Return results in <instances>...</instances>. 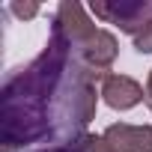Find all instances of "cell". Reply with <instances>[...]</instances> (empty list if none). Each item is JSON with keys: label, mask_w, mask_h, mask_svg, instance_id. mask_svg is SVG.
Segmentation results:
<instances>
[{"label": "cell", "mask_w": 152, "mask_h": 152, "mask_svg": "<svg viewBox=\"0 0 152 152\" xmlns=\"http://www.w3.org/2000/svg\"><path fill=\"white\" fill-rule=\"evenodd\" d=\"M96 113L93 75L66 39L51 33L48 48L3 87V149L51 140H81Z\"/></svg>", "instance_id": "obj_1"}, {"label": "cell", "mask_w": 152, "mask_h": 152, "mask_svg": "<svg viewBox=\"0 0 152 152\" xmlns=\"http://www.w3.org/2000/svg\"><path fill=\"white\" fill-rule=\"evenodd\" d=\"M93 15L104 18L107 24H116L119 30L137 36L152 24V3H134V0H122V3H93Z\"/></svg>", "instance_id": "obj_2"}, {"label": "cell", "mask_w": 152, "mask_h": 152, "mask_svg": "<svg viewBox=\"0 0 152 152\" xmlns=\"http://www.w3.org/2000/svg\"><path fill=\"white\" fill-rule=\"evenodd\" d=\"M78 57H81V63L87 66V72L93 75V78H104L107 66H110L113 57H116V39H113L107 30H99L87 45L78 48Z\"/></svg>", "instance_id": "obj_3"}, {"label": "cell", "mask_w": 152, "mask_h": 152, "mask_svg": "<svg viewBox=\"0 0 152 152\" xmlns=\"http://www.w3.org/2000/svg\"><path fill=\"white\" fill-rule=\"evenodd\" d=\"M102 96L113 110H128L140 99H146V90L137 81H131L128 75H104L102 78Z\"/></svg>", "instance_id": "obj_4"}, {"label": "cell", "mask_w": 152, "mask_h": 152, "mask_svg": "<svg viewBox=\"0 0 152 152\" xmlns=\"http://www.w3.org/2000/svg\"><path fill=\"white\" fill-rule=\"evenodd\" d=\"M104 140L113 152H152V125H110Z\"/></svg>", "instance_id": "obj_5"}, {"label": "cell", "mask_w": 152, "mask_h": 152, "mask_svg": "<svg viewBox=\"0 0 152 152\" xmlns=\"http://www.w3.org/2000/svg\"><path fill=\"white\" fill-rule=\"evenodd\" d=\"M48 152H113V149L107 146L104 137L84 134L81 140H75V143H69V146H54V149H48Z\"/></svg>", "instance_id": "obj_6"}, {"label": "cell", "mask_w": 152, "mask_h": 152, "mask_svg": "<svg viewBox=\"0 0 152 152\" xmlns=\"http://www.w3.org/2000/svg\"><path fill=\"white\" fill-rule=\"evenodd\" d=\"M134 51H137V54H152V24H149L143 33L134 36Z\"/></svg>", "instance_id": "obj_7"}, {"label": "cell", "mask_w": 152, "mask_h": 152, "mask_svg": "<svg viewBox=\"0 0 152 152\" xmlns=\"http://www.w3.org/2000/svg\"><path fill=\"white\" fill-rule=\"evenodd\" d=\"M12 12H15V15H21V18H33V15L39 12V6H18V3H15V6H12Z\"/></svg>", "instance_id": "obj_8"}, {"label": "cell", "mask_w": 152, "mask_h": 152, "mask_svg": "<svg viewBox=\"0 0 152 152\" xmlns=\"http://www.w3.org/2000/svg\"><path fill=\"white\" fill-rule=\"evenodd\" d=\"M146 104L152 107V72H149V81H146Z\"/></svg>", "instance_id": "obj_9"}]
</instances>
